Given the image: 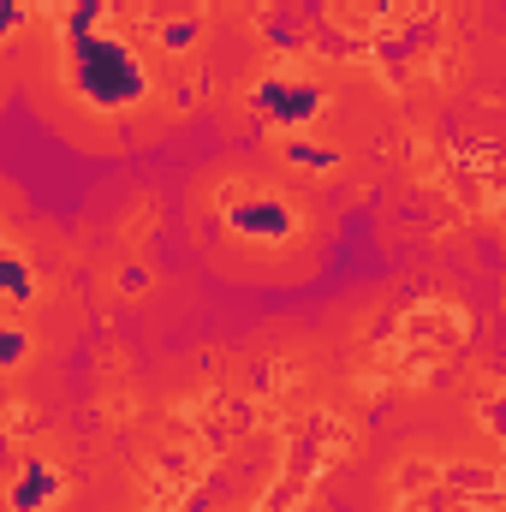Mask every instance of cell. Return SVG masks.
<instances>
[{
	"mask_svg": "<svg viewBox=\"0 0 506 512\" xmlns=\"http://www.w3.org/2000/svg\"><path fill=\"white\" fill-rule=\"evenodd\" d=\"M24 24H30V0H0V42L24 36Z\"/></svg>",
	"mask_w": 506,
	"mask_h": 512,
	"instance_id": "cell-10",
	"label": "cell"
},
{
	"mask_svg": "<svg viewBox=\"0 0 506 512\" xmlns=\"http://www.w3.org/2000/svg\"><path fill=\"white\" fill-rule=\"evenodd\" d=\"M197 42H203V18H197V12H179V18H161V24H155V48L173 54V60L191 54Z\"/></svg>",
	"mask_w": 506,
	"mask_h": 512,
	"instance_id": "cell-6",
	"label": "cell"
},
{
	"mask_svg": "<svg viewBox=\"0 0 506 512\" xmlns=\"http://www.w3.org/2000/svg\"><path fill=\"white\" fill-rule=\"evenodd\" d=\"M328 84H316V78H298V72H262L251 84V114L262 126H280L286 137H298V131H310L322 114H328Z\"/></svg>",
	"mask_w": 506,
	"mask_h": 512,
	"instance_id": "cell-2",
	"label": "cell"
},
{
	"mask_svg": "<svg viewBox=\"0 0 506 512\" xmlns=\"http://www.w3.org/2000/svg\"><path fill=\"white\" fill-rule=\"evenodd\" d=\"M60 60H66V90L90 108V114H137L155 90L149 60L131 48L126 36L90 30V36H60Z\"/></svg>",
	"mask_w": 506,
	"mask_h": 512,
	"instance_id": "cell-1",
	"label": "cell"
},
{
	"mask_svg": "<svg viewBox=\"0 0 506 512\" xmlns=\"http://www.w3.org/2000/svg\"><path fill=\"white\" fill-rule=\"evenodd\" d=\"M0 251H6V233H0Z\"/></svg>",
	"mask_w": 506,
	"mask_h": 512,
	"instance_id": "cell-13",
	"label": "cell"
},
{
	"mask_svg": "<svg viewBox=\"0 0 506 512\" xmlns=\"http://www.w3.org/2000/svg\"><path fill=\"white\" fill-rule=\"evenodd\" d=\"M370 12H376V18H393V0H370Z\"/></svg>",
	"mask_w": 506,
	"mask_h": 512,
	"instance_id": "cell-12",
	"label": "cell"
},
{
	"mask_svg": "<svg viewBox=\"0 0 506 512\" xmlns=\"http://www.w3.org/2000/svg\"><path fill=\"white\" fill-rule=\"evenodd\" d=\"M30 358H36V340H30V328H18V322H0V376H18Z\"/></svg>",
	"mask_w": 506,
	"mask_h": 512,
	"instance_id": "cell-9",
	"label": "cell"
},
{
	"mask_svg": "<svg viewBox=\"0 0 506 512\" xmlns=\"http://www.w3.org/2000/svg\"><path fill=\"white\" fill-rule=\"evenodd\" d=\"M108 18V0H60V36H90L102 30Z\"/></svg>",
	"mask_w": 506,
	"mask_h": 512,
	"instance_id": "cell-8",
	"label": "cell"
},
{
	"mask_svg": "<svg viewBox=\"0 0 506 512\" xmlns=\"http://www.w3.org/2000/svg\"><path fill=\"white\" fill-rule=\"evenodd\" d=\"M298 173H334L340 167V149H328V143H310V137H286V149H280Z\"/></svg>",
	"mask_w": 506,
	"mask_h": 512,
	"instance_id": "cell-7",
	"label": "cell"
},
{
	"mask_svg": "<svg viewBox=\"0 0 506 512\" xmlns=\"http://www.w3.org/2000/svg\"><path fill=\"white\" fill-rule=\"evenodd\" d=\"M0 298H6L12 310H30V304H36V268H30V256L18 251V245L0 251Z\"/></svg>",
	"mask_w": 506,
	"mask_h": 512,
	"instance_id": "cell-5",
	"label": "cell"
},
{
	"mask_svg": "<svg viewBox=\"0 0 506 512\" xmlns=\"http://www.w3.org/2000/svg\"><path fill=\"white\" fill-rule=\"evenodd\" d=\"M227 233L245 239V245H268V251H280V245H292V239L304 233V215H298L280 191H251V197L227 203Z\"/></svg>",
	"mask_w": 506,
	"mask_h": 512,
	"instance_id": "cell-3",
	"label": "cell"
},
{
	"mask_svg": "<svg viewBox=\"0 0 506 512\" xmlns=\"http://www.w3.org/2000/svg\"><path fill=\"white\" fill-rule=\"evenodd\" d=\"M143 286H149L143 268H120V292H143Z\"/></svg>",
	"mask_w": 506,
	"mask_h": 512,
	"instance_id": "cell-11",
	"label": "cell"
},
{
	"mask_svg": "<svg viewBox=\"0 0 506 512\" xmlns=\"http://www.w3.org/2000/svg\"><path fill=\"white\" fill-rule=\"evenodd\" d=\"M66 507V471L48 453H24L12 483H6V512H60Z\"/></svg>",
	"mask_w": 506,
	"mask_h": 512,
	"instance_id": "cell-4",
	"label": "cell"
}]
</instances>
